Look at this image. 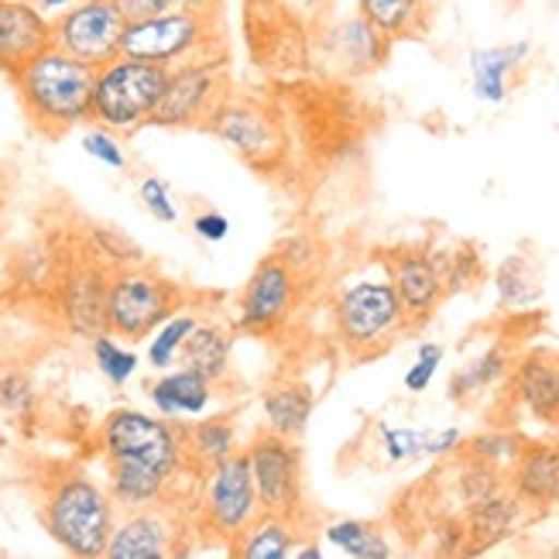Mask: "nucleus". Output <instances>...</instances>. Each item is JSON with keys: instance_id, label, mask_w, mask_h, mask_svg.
<instances>
[{"instance_id": "nucleus-45", "label": "nucleus", "mask_w": 559, "mask_h": 559, "mask_svg": "<svg viewBox=\"0 0 559 559\" xmlns=\"http://www.w3.org/2000/svg\"><path fill=\"white\" fill-rule=\"evenodd\" d=\"M120 14L128 17V24L134 21H148V17H162L168 11L182 8V0H117Z\"/></svg>"}, {"instance_id": "nucleus-49", "label": "nucleus", "mask_w": 559, "mask_h": 559, "mask_svg": "<svg viewBox=\"0 0 559 559\" xmlns=\"http://www.w3.org/2000/svg\"><path fill=\"white\" fill-rule=\"evenodd\" d=\"M182 8L200 11V14H213L216 8H221V0H182Z\"/></svg>"}, {"instance_id": "nucleus-41", "label": "nucleus", "mask_w": 559, "mask_h": 559, "mask_svg": "<svg viewBox=\"0 0 559 559\" xmlns=\"http://www.w3.org/2000/svg\"><path fill=\"white\" fill-rule=\"evenodd\" d=\"M38 405V395H35V384L24 378L21 371H4L0 374V412H8V416H17V419H28Z\"/></svg>"}, {"instance_id": "nucleus-31", "label": "nucleus", "mask_w": 559, "mask_h": 559, "mask_svg": "<svg viewBox=\"0 0 559 559\" xmlns=\"http://www.w3.org/2000/svg\"><path fill=\"white\" fill-rule=\"evenodd\" d=\"M182 440H186V456L203 471H213L216 464H224V460L240 453L237 426L230 423V416L197 419L189 429H182Z\"/></svg>"}, {"instance_id": "nucleus-6", "label": "nucleus", "mask_w": 559, "mask_h": 559, "mask_svg": "<svg viewBox=\"0 0 559 559\" xmlns=\"http://www.w3.org/2000/svg\"><path fill=\"white\" fill-rule=\"evenodd\" d=\"M182 288L144 264L110 272L107 285V333L124 340H148L179 312Z\"/></svg>"}, {"instance_id": "nucleus-5", "label": "nucleus", "mask_w": 559, "mask_h": 559, "mask_svg": "<svg viewBox=\"0 0 559 559\" xmlns=\"http://www.w3.org/2000/svg\"><path fill=\"white\" fill-rule=\"evenodd\" d=\"M100 447L107 467L144 471L165 480H176L186 467L182 432L168 419L148 416L141 408H114L100 429Z\"/></svg>"}, {"instance_id": "nucleus-15", "label": "nucleus", "mask_w": 559, "mask_h": 559, "mask_svg": "<svg viewBox=\"0 0 559 559\" xmlns=\"http://www.w3.org/2000/svg\"><path fill=\"white\" fill-rule=\"evenodd\" d=\"M107 285L110 269L96 258H86L62 275L59 282V312L69 333L96 340L107 333Z\"/></svg>"}, {"instance_id": "nucleus-30", "label": "nucleus", "mask_w": 559, "mask_h": 559, "mask_svg": "<svg viewBox=\"0 0 559 559\" xmlns=\"http://www.w3.org/2000/svg\"><path fill=\"white\" fill-rule=\"evenodd\" d=\"M323 543L347 559H395L388 532L368 519H336L323 528Z\"/></svg>"}, {"instance_id": "nucleus-48", "label": "nucleus", "mask_w": 559, "mask_h": 559, "mask_svg": "<svg viewBox=\"0 0 559 559\" xmlns=\"http://www.w3.org/2000/svg\"><path fill=\"white\" fill-rule=\"evenodd\" d=\"M296 559H326V549L316 539H302L299 549H296Z\"/></svg>"}, {"instance_id": "nucleus-18", "label": "nucleus", "mask_w": 559, "mask_h": 559, "mask_svg": "<svg viewBox=\"0 0 559 559\" xmlns=\"http://www.w3.org/2000/svg\"><path fill=\"white\" fill-rule=\"evenodd\" d=\"M45 48H52V17L41 14L28 0H21V4L0 0V72L14 76Z\"/></svg>"}, {"instance_id": "nucleus-38", "label": "nucleus", "mask_w": 559, "mask_h": 559, "mask_svg": "<svg viewBox=\"0 0 559 559\" xmlns=\"http://www.w3.org/2000/svg\"><path fill=\"white\" fill-rule=\"evenodd\" d=\"M275 254L299 278H309L316 272V264L323 261V245H320V237L309 234V230H292V234L282 237V245L275 248Z\"/></svg>"}, {"instance_id": "nucleus-2", "label": "nucleus", "mask_w": 559, "mask_h": 559, "mask_svg": "<svg viewBox=\"0 0 559 559\" xmlns=\"http://www.w3.org/2000/svg\"><path fill=\"white\" fill-rule=\"evenodd\" d=\"M114 498L86 471L59 474L45 491L41 522L69 559H104L114 536Z\"/></svg>"}, {"instance_id": "nucleus-40", "label": "nucleus", "mask_w": 559, "mask_h": 559, "mask_svg": "<svg viewBox=\"0 0 559 559\" xmlns=\"http://www.w3.org/2000/svg\"><path fill=\"white\" fill-rule=\"evenodd\" d=\"M443 357H447L443 344H436V340H423V344L416 347V360H412L408 371L402 374V388H405V392L408 395L429 392V384L436 381V374H440Z\"/></svg>"}, {"instance_id": "nucleus-13", "label": "nucleus", "mask_w": 559, "mask_h": 559, "mask_svg": "<svg viewBox=\"0 0 559 559\" xmlns=\"http://www.w3.org/2000/svg\"><path fill=\"white\" fill-rule=\"evenodd\" d=\"M128 17L117 0H80L59 17H52V45L90 66H107L120 56Z\"/></svg>"}, {"instance_id": "nucleus-36", "label": "nucleus", "mask_w": 559, "mask_h": 559, "mask_svg": "<svg viewBox=\"0 0 559 559\" xmlns=\"http://www.w3.org/2000/svg\"><path fill=\"white\" fill-rule=\"evenodd\" d=\"M443 272H447V292H467L484 278V258L474 245H450L443 248Z\"/></svg>"}, {"instance_id": "nucleus-10", "label": "nucleus", "mask_w": 559, "mask_h": 559, "mask_svg": "<svg viewBox=\"0 0 559 559\" xmlns=\"http://www.w3.org/2000/svg\"><path fill=\"white\" fill-rule=\"evenodd\" d=\"M299 296H302V278L278 254L261 258L237 296L234 326L248 336H275L292 320Z\"/></svg>"}, {"instance_id": "nucleus-23", "label": "nucleus", "mask_w": 559, "mask_h": 559, "mask_svg": "<svg viewBox=\"0 0 559 559\" xmlns=\"http://www.w3.org/2000/svg\"><path fill=\"white\" fill-rule=\"evenodd\" d=\"M261 412H264L269 432L299 443L316 412V392L306 381H292V378L275 381L261 392Z\"/></svg>"}, {"instance_id": "nucleus-19", "label": "nucleus", "mask_w": 559, "mask_h": 559, "mask_svg": "<svg viewBox=\"0 0 559 559\" xmlns=\"http://www.w3.org/2000/svg\"><path fill=\"white\" fill-rule=\"evenodd\" d=\"M532 56V41H504V45H488V48H471L467 52V69H471V90L480 104L501 107L512 96V83L519 69Z\"/></svg>"}, {"instance_id": "nucleus-28", "label": "nucleus", "mask_w": 559, "mask_h": 559, "mask_svg": "<svg viewBox=\"0 0 559 559\" xmlns=\"http://www.w3.org/2000/svg\"><path fill=\"white\" fill-rule=\"evenodd\" d=\"M436 0H357V11L368 17L388 41L419 38L429 28Z\"/></svg>"}, {"instance_id": "nucleus-9", "label": "nucleus", "mask_w": 559, "mask_h": 559, "mask_svg": "<svg viewBox=\"0 0 559 559\" xmlns=\"http://www.w3.org/2000/svg\"><path fill=\"white\" fill-rule=\"evenodd\" d=\"M245 453H248V464H251V474H254L261 512L299 522L302 519V504H306L299 443L264 429V432L254 436Z\"/></svg>"}, {"instance_id": "nucleus-32", "label": "nucleus", "mask_w": 559, "mask_h": 559, "mask_svg": "<svg viewBox=\"0 0 559 559\" xmlns=\"http://www.w3.org/2000/svg\"><path fill=\"white\" fill-rule=\"evenodd\" d=\"M200 323V316H192V312H176L173 320L162 323L152 336H148V364L155 371H173V364L179 360L182 347H186V340L189 333L197 330Z\"/></svg>"}, {"instance_id": "nucleus-37", "label": "nucleus", "mask_w": 559, "mask_h": 559, "mask_svg": "<svg viewBox=\"0 0 559 559\" xmlns=\"http://www.w3.org/2000/svg\"><path fill=\"white\" fill-rule=\"evenodd\" d=\"M90 245H93L96 261H110V272L131 269V264H144L141 248L128 234H120L117 227H93L90 230Z\"/></svg>"}, {"instance_id": "nucleus-42", "label": "nucleus", "mask_w": 559, "mask_h": 559, "mask_svg": "<svg viewBox=\"0 0 559 559\" xmlns=\"http://www.w3.org/2000/svg\"><path fill=\"white\" fill-rule=\"evenodd\" d=\"M138 200L141 206L148 210L158 224H179V203L173 197V186L158 176H144L138 182Z\"/></svg>"}, {"instance_id": "nucleus-39", "label": "nucleus", "mask_w": 559, "mask_h": 559, "mask_svg": "<svg viewBox=\"0 0 559 559\" xmlns=\"http://www.w3.org/2000/svg\"><path fill=\"white\" fill-rule=\"evenodd\" d=\"M381 432V450L392 464H408V460L426 456V443H429V429H412V426H378Z\"/></svg>"}, {"instance_id": "nucleus-33", "label": "nucleus", "mask_w": 559, "mask_h": 559, "mask_svg": "<svg viewBox=\"0 0 559 559\" xmlns=\"http://www.w3.org/2000/svg\"><path fill=\"white\" fill-rule=\"evenodd\" d=\"M504 488H508L504 471H498L491 464H484V460L464 453V467H460V474H456V495H460V501H464V508L491 498V495H498Z\"/></svg>"}, {"instance_id": "nucleus-3", "label": "nucleus", "mask_w": 559, "mask_h": 559, "mask_svg": "<svg viewBox=\"0 0 559 559\" xmlns=\"http://www.w3.org/2000/svg\"><path fill=\"white\" fill-rule=\"evenodd\" d=\"M330 316H333L336 344L354 360L381 357L388 347L399 344V336L412 330L408 316L399 302V292L388 282V275L347 282L333 296Z\"/></svg>"}, {"instance_id": "nucleus-43", "label": "nucleus", "mask_w": 559, "mask_h": 559, "mask_svg": "<svg viewBox=\"0 0 559 559\" xmlns=\"http://www.w3.org/2000/svg\"><path fill=\"white\" fill-rule=\"evenodd\" d=\"M83 152L93 162H100L104 168H114V173H124L128 168V152H124V144H120V134H114L100 124L83 134Z\"/></svg>"}, {"instance_id": "nucleus-52", "label": "nucleus", "mask_w": 559, "mask_h": 559, "mask_svg": "<svg viewBox=\"0 0 559 559\" xmlns=\"http://www.w3.org/2000/svg\"><path fill=\"white\" fill-rule=\"evenodd\" d=\"M0 278H4V251H0Z\"/></svg>"}, {"instance_id": "nucleus-46", "label": "nucleus", "mask_w": 559, "mask_h": 559, "mask_svg": "<svg viewBox=\"0 0 559 559\" xmlns=\"http://www.w3.org/2000/svg\"><path fill=\"white\" fill-rule=\"evenodd\" d=\"M467 447V436L464 429H456V426H447L440 432H429V443H426V456H453Z\"/></svg>"}, {"instance_id": "nucleus-8", "label": "nucleus", "mask_w": 559, "mask_h": 559, "mask_svg": "<svg viewBox=\"0 0 559 559\" xmlns=\"http://www.w3.org/2000/svg\"><path fill=\"white\" fill-rule=\"evenodd\" d=\"M230 96L227 90V62L224 59H192L176 69H168V86L155 110V128L189 131L206 128L213 110Z\"/></svg>"}, {"instance_id": "nucleus-53", "label": "nucleus", "mask_w": 559, "mask_h": 559, "mask_svg": "<svg viewBox=\"0 0 559 559\" xmlns=\"http://www.w3.org/2000/svg\"><path fill=\"white\" fill-rule=\"evenodd\" d=\"M8 4H21V0H8ZM28 4H32V0H28Z\"/></svg>"}, {"instance_id": "nucleus-50", "label": "nucleus", "mask_w": 559, "mask_h": 559, "mask_svg": "<svg viewBox=\"0 0 559 559\" xmlns=\"http://www.w3.org/2000/svg\"><path fill=\"white\" fill-rule=\"evenodd\" d=\"M168 559H192V549L189 546H173V556Z\"/></svg>"}, {"instance_id": "nucleus-21", "label": "nucleus", "mask_w": 559, "mask_h": 559, "mask_svg": "<svg viewBox=\"0 0 559 559\" xmlns=\"http://www.w3.org/2000/svg\"><path fill=\"white\" fill-rule=\"evenodd\" d=\"M173 522L162 508H141L117 519L104 559H168L173 556Z\"/></svg>"}, {"instance_id": "nucleus-17", "label": "nucleus", "mask_w": 559, "mask_h": 559, "mask_svg": "<svg viewBox=\"0 0 559 559\" xmlns=\"http://www.w3.org/2000/svg\"><path fill=\"white\" fill-rule=\"evenodd\" d=\"M512 402L543 426H559V357L552 350H528L508 374Z\"/></svg>"}, {"instance_id": "nucleus-34", "label": "nucleus", "mask_w": 559, "mask_h": 559, "mask_svg": "<svg viewBox=\"0 0 559 559\" xmlns=\"http://www.w3.org/2000/svg\"><path fill=\"white\" fill-rule=\"evenodd\" d=\"M90 347H93V364H96V371H100L114 388H124L134 371H138V354L124 344H117L114 333H100L96 340H90Z\"/></svg>"}, {"instance_id": "nucleus-35", "label": "nucleus", "mask_w": 559, "mask_h": 559, "mask_svg": "<svg viewBox=\"0 0 559 559\" xmlns=\"http://www.w3.org/2000/svg\"><path fill=\"white\" fill-rule=\"evenodd\" d=\"M522 447H525V440L512 429H484V432L471 436L464 453L484 460V464H491L498 471H508L515 464V456L522 453Z\"/></svg>"}, {"instance_id": "nucleus-12", "label": "nucleus", "mask_w": 559, "mask_h": 559, "mask_svg": "<svg viewBox=\"0 0 559 559\" xmlns=\"http://www.w3.org/2000/svg\"><path fill=\"white\" fill-rule=\"evenodd\" d=\"M381 269L388 282L395 285L399 302L408 316V326L419 330L426 326L436 309H440L450 292H447V272H443V248L436 245H408L381 258Z\"/></svg>"}, {"instance_id": "nucleus-44", "label": "nucleus", "mask_w": 559, "mask_h": 559, "mask_svg": "<svg viewBox=\"0 0 559 559\" xmlns=\"http://www.w3.org/2000/svg\"><path fill=\"white\" fill-rule=\"evenodd\" d=\"M192 234H197L200 240H206V245H224V240L230 237V216L221 210H203V213L192 216Z\"/></svg>"}, {"instance_id": "nucleus-1", "label": "nucleus", "mask_w": 559, "mask_h": 559, "mask_svg": "<svg viewBox=\"0 0 559 559\" xmlns=\"http://www.w3.org/2000/svg\"><path fill=\"white\" fill-rule=\"evenodd\" d=\"M11 83L28 124L52 141L93 117L96 66L62 52L56 45L45 48L28 66H21Z\"/></svg>"}, {"instance_id": "nucleus-14", "label": "nucleus", "mask_w": 559, "mask_h": 559, "mask_svg": "<svg viewBox=\"0 0 559 559\" xmlns=\"http://www.w3.org/2000/svg\"><path fill=\"white\" fill-rule=\"evenodd\" d=\"M203 131H210L216 141H224L237 158H245L254 168H275L278 158L285 155V134H282L278 117L254 100L227 96V100L213 110Z\"/></svg>"}, {"instance_id": "nucleus-4", "label": "nucleus", "mask_w": 559, "mask_h": 559, "mask_svg": "<svg viewBox=\"0 0 559 559\" xmlns=\"http://www.w3.org/2000/svg\"><path fill=\"white\" fill-rule=\"evenodd\" d=\"M165 86H168L165 66L117 56L114 62L96 69L90 120L114 134H134L155 120Z\"/></svg>"}, {"instance_id": "nucleus-27", "label": "nucleus", "mask_w": 559, "mask_h": 559, "mask_svg": "<svg viewBox=\"0 0 559 559\" xmlns=\"http://www.w3.org/2000/svg\"><path fill=\"white\" fill-rule=\"evenodd\" d=\"M299 543V522L261 515L230 543V559H296Z\"/></svg>"}, {"instance_id": "nucleus-16", "label": "nucleus", "mask_w": 559, "mask_h": 559, "mask_svg": "<svg viewBox=\"0 0 559 559\" xmlns=\"http://www.w3.org/2000/svg\"><path fill=\"white\" fill-rule=\"evenodd\" d=\"M508 491H512L525 512H549L559 504V443L556 440H528L515 464L504 471Z\"/></svg>"}, {"instance_id": "nucleus-20", "label": "nucleus", "mask_w": 559, "mask_h": 559, "mask_svg": "<svg viewBox=\"0 0 559 559\" xmlns=\"http://www.w3.org/2000/svg\"><path fill=\"white\" fill-rule=\"evenodd\" d=\"M330 59L347 72V76H368V72L381 69V62L392 52V41H388L374 24L354 11L350 17L336 21L323 38Z\"/></svg>"}, {"instance_id": "nucleus-25", "label": "nucleus", "mask_w": 559, "mask_h": 559, "mask_svg": "<svg viewBox=\"0 0 559 559\" xmlns=\"http://www.w3.org/2000/svg\"><path fill=\"white\" fill-rule=\"evenodd\" d=\"M491 285H495V299L504 312H525L543 302V272H539V264L522 251L504 254L495 264Z\"/></svg>"}, {"instance_id": "nucleus-7", "label": "nucleus", "mask_w": 559, "mask_h": 559, "mask_svg": "<svg viewBox=\"0 0 559 559\" xmlns=\"http://www.w3.org/2000/svg\"><path fill=\"white\" fill-rule=\"evenodd\" d=\"M213 38L216 35H213L210 14L176 8L162 17L128 24L124 41H120V56L176 69L192 59H206Z\"/></svg>"}, {"instance_id": "nucleus-51", "label": "nucleus", "mask_w": 559, "mask_h": 559, "mask_svg": "<svg viewBox=\"0 0 559 559\" xmlns=\"http://www.w3.org/2000/svg\"><path fill=\"white\" fill-rule=\"evenodd\" d=\"M546 559H559V546H556V549H549V552H546Z\"/></svg>"}, {"instance_id": "nucleus-22", "label": "nucleus", "mask_w": 559, "mask_h": 559, "mask_svg": "<svg viewBox=\"0 0 559 559\" xmlns=\"http://www.w3.org/2000/svg\"><path fill=\"white\" fill-rule=\"evenodd\" d=\"M522 519H525V508L508 488L471 504L464 515V525H467V556L464 559H474L480 552L501 546L504 539H512Z\"/></svg>"}, {"instance_id": "nucleus-26", "label": "nucleus", "mask_w": 559, "mask_h": 559, "mask_svg": "<svg viewBox=\"0 0 559 559\" xmlns=\"http://www.w3.org/2000/svg\"><path fill=\"white\" fill-rule=\"evenodd\" d=\"M230 354H234V333L213 320H200L197 330H192L186 340L179 364L210 378L213 384H221L230 374Z\"/></svg>"}, {"instance_id": "nucleus-11", "label": "nucleus", "mask_w": 559, "mask_h": 559, "mask_svg": "<svg viewBox=\"0 0 559 559\" xmlns=\"http://www.w3.org/2000/svg\"><path fill=\"white\" fill-rule=\"evenodd\" d=\"M200 501H203L206 528L216 539H227V543H234L240 532L251 528L264 515L245 450L224 460V464H216L213 471H206Z\"/></svg>"}, {"instance_id": "nucleus-47", "label": "nucleus", "mask_w": 559, "mask_h": 559, "mask_svg": "<svg viewBox=\"0 0 559 559\" xmlns=\"http://www.w3.org/2000/svg\"><path fill=\"white\" fill-rule=\"evenodd\" d=\"M32 4H35L41 14H48V17H59V14L69 11L72 4H80V0H32Z\"/></svg>"}, {"instance_id": "nucleus-24", "label": "nucleus", "mask_w": 559, "mask_h": 559, "mask_svg": "<svg viewBox=\"0 0 559 559\" xmlns=\"http://www.w3.org/2000/svg\"><path fill=\"white\" fill-rule=\"evenodd\" d=\"M213 381L189 371V368H176V371H165L152 388H148V399L155 405V412L162 419H197L213 405Z\"/></svg>"}, {"instance_id": "nucleus-29", "label": "nucleus", "mask_w": 559, "mask_h": 559, "mask_svg": "<svg viewBox=\"0 0 559 559\" xmlns=\"http://www.w3.org/2000/svg\"><path fill=\"white\" fill-rule=\"evenodd\" d=\"M512 368H515L512 350H508L504 344H491L488 350H480L477 357H471L464 368L450 378V399L453 402H471V399L488 392V388L508 381Z\"/></svg>"}]
</instances>
